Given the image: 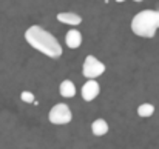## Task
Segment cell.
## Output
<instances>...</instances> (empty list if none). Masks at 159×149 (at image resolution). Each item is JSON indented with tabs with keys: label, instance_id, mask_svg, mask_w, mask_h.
Wrapping results in <instances>:
<instances>
[{
	"label": "cell",
	"instance_id": "5",
	"mask_svg": "<svg viewBox=\"0 0 159 149\" xmlns=\"http://www.w3.org/2000/svg\"><path fill=\"white\" fill-rule=\"evenodd\" d=\"M101 92V86L96 80H87L80 89V94H82V99L85 101H93L94 99H98Z\"/></svg>",
	"mask_w": 159,
	"mask_h": 149
},
{
	"label": "cell",
	"instance_id": "11",
	"mask_svg": "<svg viewBox=\"0 0 159 149\" xmlns=\"http://www.w3.org/2000/svg\"><path fill=\"white\" fill-rule=\"evenodd\" d=\"M20 99H22V101H25V103L37 104L36 96H34V92H31V91H22V92H20Z\"/></svg>",
	"mask_w": 159,
	"mask_h": 149
},
{
	"label": "cell",
	"instance_id": "10",
	"mask_svg": "<svg viewBox=\"0 0 159 149\" xmlns=\"http://www.w3.org/2000/svg\"><path fill=\"white\" fill-rule=\"evenodd\" d=\"M155 111H156L155 109V104H152V103H142V104L138 106V115L142 117V118L152 117L155 114Z\"/></svg>",
	"mask_w": 159,
	"mask_h": 149
},
{
	"label": "cell",
	"instance_id": "4",
	"mask_svg": "<svg viewBox=\"0 0 159 149\" xmlns=\"http://www.w3.org/2000/svg\"><path fill=\"white\" fill-rule=\"evenodd\" d=\"M48 120H50V123L57 125V126H60V125H68V123L73 120V112H71V109H70L68 104H65V103H57V104H54L53 108L50 109V112H48Z\"/></svg>",
	"mask_w": 159,
	"mask_h": 149
},
{
	"label": "cell",
	"instance_id": "9",
	"mask_svg": "<svg viewBox=\"0 0 159 149\" xmlns=\"http://www.w3.org/2000/svg\"><path fill=\"white\" fill-rule=\"evenodd\" d=\"M59 94L63 99H73L76 96V86H74V83L71 80H63L59 85Z\"/></svg>",
	"mask_w": 159,
	"mask_h": 149
},
{
	"label": "cell",
	"instance_id": "12",
	"mask_svg": "<svg viewBox=\"0 0 159 149\" xmlns=\"http://www.w3.org/2000/svg\"><path fill=\"white\" fill-rule=\"evenodd\" d=\"M114 2H116V3H124L125 0H114ZM133 2H142V0H133Z\"/></svg>",
	"mask_w": 159,
	"mask_h": 149
},
{
	"label": "cell",
	"instance_id": "6",
	"mask_svg": "<svg viewBox=\"0 0 159 149\" xmlns=\"http://www.w3.org/2000/svg\"><path fill=\"white\" fill-rule=\"evenodd\" d=\"M65 43L70 49H77L82 45V34L77 29H70L65 36Z\"/></svg>",
	"mask_w": 159,
	"mask_h": 149
},
{
	"label": "cell",
	"instance_id": "3",
	"mask_svg": "<svg viewBox=\"0 0 159 149\" xmlns=\"http://www.w3.org/2000/svg\"><path fill=\"white\" fill-rule=\"evenodd\" d=\"M105 65L94 55H87L84 60V65H82V74L88 80H94V79L101 77L105 72Z\"/></svg>",
	"mask_w": 159,
	"mask_h": 149
},
{
	"label": "cell",
	"instance_id": "2",
	"mask_svg": "<svg viewBox=\"0 0 159 149\" xmlns=\"http://www.w3.org/2000/svg\"><path fill=\"white\" fill-rule=\"evenodd\" d=\"M159 29V11L144 9L138 12L131 20V31L138 37L153 39Z\"/></svg>",
	"mask_w": 159,
	"mask_h": 149
},
{
	"label": "cell",
	"instance_id": "7",
	"mask_svg": "<svg viewBox=\"0 0 159 149\" xmlns=\"http://www.w3.org/2000/svg\"><path fill=\"white\" fill-rule=\"evenodd\" d=\"M56 19L60 22V23H65V25H71V26H77L82 23V17L76 12H59L56 15Z\"/></svg>",
	"mask_w": 159,
	"mask_h": 149
},
{
	"label": "cell",
	"instance_id": "1",
	"mask_svg": "<svg viewBox=\"0 0 159 149\" xmlns=\"http://www.w3.org/2000/svg\"><path fill=\"white\" fill-rule=\"evenodd\" d=\"M25 40L30 43V46L50 58H57L62 55V45L59 40L39 25H33L25 31Z\"/></svg>",
	"mask_w": 159,
	"mask_h": 149
},
{
	"label": "cell",
	"instance_id": "8",
	"mask_svg": "<svg viewBox=\"0 0 159 149\" xmlns=\"http://www.w3.org/2000/svg\"><path fill=\"white\" fill-rule=\"evenodd\" d=\"M108 131H110V126L104 118H98L91 123V132L96 137H104L105 134H108Z\"/></svg>",
	"mask_w": 159,
	"mask_h": 149
}]
</instances>
